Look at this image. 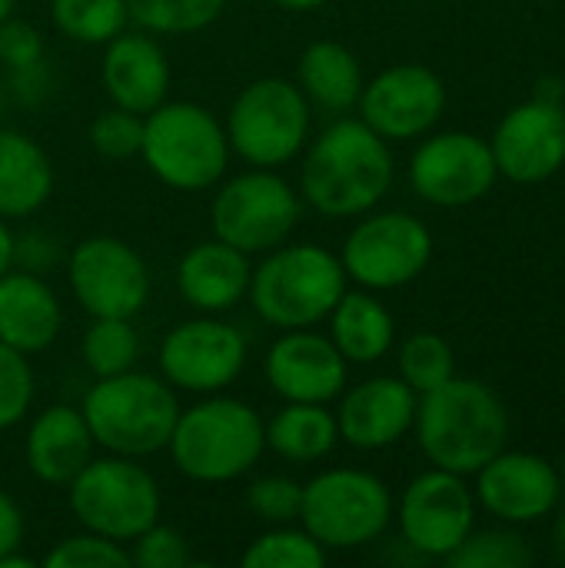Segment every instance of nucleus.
I'll use <instances>...</instances> for the list:
<instances>
[{
    "label": "nucleus",
    "mask_w": 565,
    "mask_h": 568,
    "mask_svg": "<svg viewBox=\"0 0 565 568\" xmlns=\"http://www.w3.org/2000/svg\"><path fill=\"white\" fill-rule=\"evenodd\" d=\"M73 300L90 316L133 320L150 300V270L143 256L117 236L80 240L67 256Z\"/></svg>",
    "instance_id": "ddd939ff"
},
{
    "label": "nucleus",
    "mask_w": 565,
    "mask_h": 568,
    "mask_svg": "<svg viewBox=\"0 0 565 568\" xmlns=\"http://www.w3.org/2000/svg\"><path fill=\"white\" fill-rule=\"evenodd\" d=\"M67 506L80 529L130 546L160 519L163 496L157 479L127 456H93L67 486Z\"/></svg>",
    "instance_id": "6e6552de"
},
{
    "label": "nucleus",
    "mask_w": 565,
    "mask_h": 568,
    "mask_svg": "<svg viewBox=\"0 0 565 568\" xmlns=\"http://www.w3.org/2000/svg\"><path fill=\"white\" fill-rule=\"evenodd\" d=\"M563 496L556 469L529 453L493 456L480 469V499L483 506L506 523H533L546 516Z\"/></svg>",
    "instance_id": "412c9836"
},
{
    "label": "nucleus",
    "mask_w": 565,
    "mask_h": 568,
    "mask_svg": "<svg viewBox=\"0 0 565 568\" xmlns=\"http://www.w3.org/2000/svg\"><path fill=\"white\" fill-rule=\"evenodd\" d=\"M263 373L283 403H333L346 389L350 363L330 336L306 329H283L266 349Z\"/></svg>",
    "instance_id": "f3484780"
},
{
    "label": "nucleus",
    "mask_w": 565,
    "mask_h": 568,
    "mask_svg": "<svg viewBox=\"0 0 565 568\" xmlns=\"http://www.w3.org/2000/svg\"><path fill=\"white\" fill-rule=\"evenodd\" d=\"M43 63V37L33 23L27 20H17V17H7L0 23V67L7 73H17V70H30Z\"/></svg>",
    "instance_id": "ea45409f"
},
{
    "label": "nucleus",
    "mask_w": 565,
    "mask_h": 568,
    "mask_svg": "<svg viewBox=\"0 0 565 568\" xmlns=\"http://www.w3.org/2000/svg\"><path fill=\"white\" fill-rule=\"evenodd\" d=\"M303 196L276 170L250 166L236 176H223L210 203L213 236L236 246L246 256H263L286 243L300 223Z\"/></svg>",
    "instance_id": "1a4fd4ad"
},
{
    "label": "nucleus",
    "mask_w": 565,
    "mask_h": 568,
    "mask_svg": "<svg viewBox=\"0 0 565 568\" xmlns=\"http://www.w3.org/2000/svg\"><path fill=\"white\" fill-rule=\"evenodd\" d=\"M230 140L213 110L190 100H163L143 116L140 160L170 190H213L230 166Z\"/></svg>",
    "instance_id": "423d86ee"
},
{
    "label": "nucleus",
    "mask_w": 565,
    "mask_h": 568,
    "mask_svg": "<svg viewBox=\"0 0 565 568\" xmlns=\"http://www.w3.org/2000/svg\"><path fill=\"white\" fill-rule=\"evenodd\" d=\"M226 0H127L130 23L153 37H186L206 30L223 13Z\"/></svg>",
    "instance_id": "7c9ffc66"
},
{
    "label": "nucleus",
    "mask_w": 565,
    "mask_h": 568,
    "mask_svg": "<svg viewBox=\"0 0 565 568\" xmlns=\"http://www.w3.org/2000/svg\"><path fill=\"white\" fill-rule=\"evenodd\" d=\"M246 506L250 513L266 523V526H290L300 523V506H303V483L293 476H260L246 486Z\"/></svg>",
    "instance_id": "c9c22d12"
},
{
    "label": "nucleus",
    "mask_w": 565,
    "mask_h": 568,
    "mask_svg": "<svg viewBox=\"0 0 565 568\" xmlns=\"http://www.w3.org/2000/svg\"><path fill=\"white\" fill-rule=\"evenodd\" d=\"M416 419V393L393 376L363 379L340 393L336 426L340 439L353 449H386L406 436Z\"/></svg>",
    "instance_id": "aec40b11"
},
{
    "label": "nucleus",
    "mask_w": 565,
    "mask_h": 568,
    "mask_svg": "<svg viewBox=\"0 0 565 568\" xmlns=\"http://www.w3.org/2000/svg\"><path fill=\"white\" fill-rule=\"evenodd\" d=\"M563 493H565V463H563Z\"/></svg>",
    "instance_id": "09e8293b"
},
{
    "label": "nucleus",
    "mask_w": 565,
    "mask_h": 568,
    "mask_svg": "<svg viewBox=\"0 0 565 568\" xmlns=\"http://www.w3.org/2000/svg\"><path fill=\"white\" fill-rule=\"evenodd\" d=\"M246 568H323L326 549L296 523L270 526L263 536L250 542L240 559Z\"/></svg>",
    "instance_id": "2f4dec72"
},
{
    "label": "nucleus",
    "mask_w": 565,
    "mask_h": 568,
    "mask_svg": "<svg viewBox=\"0 0 565 568\" xmlns=\"http://www.w3.org/2000/svg\"><path fill=\"white\" fill-rule=\"evenodd\" d=\"M53 263H57V243L53 240H47L40 233L20 236V240L13 236V266L43 276Z\"/></svg>",
    "instance_id": "a19ab883"
},
{
    "label": "nucleus",
    "mask_w": 565,
    "mask_h": 568,
    "mask_svg": "<svg viewBox=\"0 0 565 568\" xmlns=\"http://www.w3.org/2000/svg\"><path fill=\"white\" fill-rule=\"evenodd\" d=\"M13 10H17V0H0V23H3L7 17H13Z\"/></svg>",
    "instance_id": "de8ad7c7"
},
{
    "label": "nucleus",
    "mask_w": 565,
    "mask_h": 568,
    "mask_svg": "<svg viewBox=\"0 0 565 568\" xmlns=\"http://www.w3.org/2000/svg\"><path fill=\"white\" fill-rule=\"evenodd\" d=\"M167 453L190 483L223 486L246 476L263 459L266 419L250 403L213 393L180 409Z\"/></svg>",
    "instance_id": "7ed1b4c3"
},
{
    "label": "nucleus",
    "mask_w": 565,
    "mask_h": 568,
    "mask_svg": "<svg viewBox=\"0 0 565 568\" xmlns=\"http://www.w3.org/2000/svg\"><path fill=\"white\" fill-rule=\"evenodd\" d=\"M63 326V306L53 286L30 270L10 266L0 276V343L23 356L50 349Z\"/></svg>",
    "instance_id": "5701e85b"
},
{
    "label": "nucleus",
    "mask_w": 565,
    "mask_h": 568,
    "mask_svg": "<svg viewBox=\"0 0 565 568\" xmlns=\"http://www.w3.org/2000/svg\"><path fill=\"white\" fill-rule=\"evenodd\" d=\"M446 562L453 568H526L533 566V549L513 532H480L466 536Z\"/></svg>",
    "instance_id": "72a5a7b5"
},
{
    "label": "nucleus",
    "mask_w": 565,
    "mask_h": 568,
    "mask_svg": "<svg viewBox=\"0 0 565 568\" xmlns=\"http://www.w3.org/2000/svg\"><path fill=\"white\" fill-rule=\"evenodd\" d=\"M80 413L103 453L147 459L167 449L180 416V399L163 376L127 369L97 379L87 389Z\"/></svg>",
    "instance_id": "39448f33"
},
{
    "label": "nucleus",
    "mask_w": 565,
    "mask_h": 568,
    "mask_svg": "<svg viewBox=\"0 0 565 568\" xmlns=\"http://www.w3.org/2000/svg\"><path fill=\"white\" fill-rule=\"evenodd\" d=\"M416 439L436 469L470 476L503 453L509 419L493 389L476 379H446L416 403Z\"/></svg>",
    "instance_id": "f03ea898"
},
{
    "label": "nucleus",
    "mask_w": 565,
    "mask_h": 568,
    "mask_svg": "<svg viewBox=\"0 0 565 568\" xmlns=\"http://www.w3.org/2000/svg\"><path fill=\"white\" fill-rule=\"evenodd\" d=\"M250 256L223 240H203L186 250L176 263V290L196 313H230L250 293Z\"/></svg>",
    "instance_id": "4be33fe9"
},
{
    "label": "nucleus",
    "mask_w": 565,
    "mask_h": 568,
    "mask_svg": "<svg viewBox=\"0 0 565 568\" xmlns=\"http://www.w3.org/2000/svg\"><path fill=\"white\" fill-rule=\"evenodd\" d=\"M300 156V196L330 220L370 213L393 183L390 143L363 120L330 123Z\"/></svg>",
    "instance_id": "f257e3e1"
},
{
    "label": "nucleus",
    "mask_w": 565,
    "mask_h": 568,
    "mask_svg": "<svg viewBox=\"0 0 565 568\" xmlns=\"http://www.w3.org/2000/svg\"><path fill=\"white\" fill-rule=\"evenodd\" d=\"M350 290V276L336 253L316 243H280L263 253L250 276V306L273 329L320 326L340 296Z\"/></svg>",
    "instance_id": "20e7f679"
},
{
    "label": "nucleus",
    "mask_w": 565,
    "mask_h": 568,
    "mask_svg": "<svg viewBox=\"0 0 565 568\" xmlns=\"http://www.w3.org/2000/svg\"><path fill=\"white\" fill-rule=\"evenodd\" d=\"M330 339L346 363L370 366L383 359L393 346V316L373 296V290H346L330 310Z\"/></svg>",
    "instance_id": "bb28decb"
},
{
    "label": "nucleus",
    "mask_w": 565,
    "mask_h": 568,
    "mask_svg": "<svg viewBox=\"0 0 565 568\" xmlns=\"http://www.w3.org/2000/svg\"><path fill=\"white\" fill-rule=\"evenodd\" d=\"M453 349L436 333H416L400 349V379L420 396L453 379Z\"/></svg>",
    "instance_id": "473e14b6"
},
{
    "label": "nucleus",
    "mask_w": 565,
    "mask_h": 568,
    "mask_svg": "<svg viewBox=\"0 0 565 568\" xmlns=\"http://www.w3.org/2000/svg\"><path fill=\"white\" fill-rule=\"evenodd\" d=\"M276 7L283 10H296V13H310V10H320L326 0H273Z\"/></svg>",
    "instance_id": "c03bdc74"
},
{
    "label": "nucleus",
    "mask_w": 565,
    "mask_h": 568,
    "mask_svg": "<svg viewBox=\"0 0 565 568\" xmlns=\"http://www.w3.org/2000/svg\"><path fill=\"white\" fill-rule=\"evenodd\" d=\"M93 436L80 409L73 406H47L30 419L27 443H23V459L33 479L43 486L67 489L73 476L93 459Z\"/></svg>",
    "instance_id": "b1692460"
},
{
    "label": "nucleus",
    "mask_w": 565,
    "mask_h": 568,
    "mask_svg": "<svg viewBox=\"0 0 565 568\" xmlns=\"http://www.w3.org/2000/svg\"><path fill=\"white\" fill-rule=\"evenodd\" d=\"M80 356H83V366L93 373V379L137 369L140 336L133 329V320L90 316V326L83 329V339H80Z\"/></svg>",
    "instance_id": "c85d7f7f"
},
{
    "label": "nucleus",
    "mask_w": 565,
    "mask_h": 568,
    "mask_svg": "<svg viewBox=\"0 0 565 568\" xmlns=\"http://www.w3.org/2000/svg\"><path fill=\"white\" fill-rule=\"evenodd\" d=\"M356 106L360 120L383 140H413L436 126L446 106V90L433 70L420 63H396L363 83Z\"/></svg>",
    "instance_id": "4468645a"
},
{
    "label": "nucleus",
    "mask_w": 565,
    "mask_h": 568,
    "mask_svg": "<svg viewBox=\"0 0 565 568\" xmlns=\"http://www.w3.org/2000/svg\"><path fill=\"white\" fill-rule=\"evenodd\" d=\"M53 183L57 173L47 150L33 136L0 126V216H33L53 196Z\"/></svg>",
    "instance_id": "393cba45"
},
{
    "label": "nucleus",
    "mask_w": 565,
    "mask_h": 568,
    "mask_svg": "<svg viewBox=\"0 0 565 568\" xmlns=\"http://www.w3.org/2000/svg\"><path fill=\"white\" fill-rule=\"evenodd\" d=\"M313 106L286 77H260L246 83L226 110L230 153L246 166L280 170L293 163L310 143Z\"/></svg>",
    "instance_id": "0eeeda50"
},
{
    "label": "nucleus",
    "mask_w": 565,
    "mask_h": 568,
    "mask_svg": "<svg viewBox=\"0 0 565 568\" xmlns=\"http://www.w3.org/2000/svg\"><path fill=\"white\" fill-rule=\"evenodd\" d=\"M556 549H559V556L565 559V516L556 523Z\"/></svg>",
    "instance_id": "49530a36"
},
{
    "label": "nucleus",
    "mask_w": 565,
    "mask_h": 568,
    "mask_svg": "<svg viewBox=\"0 0 565 568\" xmlns=\"http://www.w3.org/2000/svg\"><path fill=\"white\" fill-rule=\"evenodd\" d=\"M340 443L336 413L326 403H283L266 423V449L293 466H313L326 459Z\"/></svg>",
    "instance_id": "cd10ccee"
},
{
    "label": "nucleus",
    "mask_w": 565,
    "mask_h": 568,
    "mask_svg": "<svg viewBox=\"0 0 565 568\" xmlns=\"http://www.w3.org/2000/svg\"><path fill=\"white\" fill-rule=\"evenodd\" d=\"M100 83L113 106L147 116L170 100V60L153 33L123 30L103 43Z\"/></svg>",
    "instance_id": "6ab92c4d"
},
{
    "label": "nucleus",
    "mask_w": 565,
    "mask_h": 568,
    "mask_svg": "<svg viewBox=\"0 0 565 568\" xmlns=\"http://www.w3.org/2000/svg\"><path fill=\"white\" fill-rule=\"evenodd\" d=\"M403 542L430 559H446L473 529V496L456 473L416 476L400 503Z\"/></svg>",
    "instance_id": "dca6fc26"
},
{
    "label": "nucleus",
    "mask_w": 565,
    "mask_h": 568,
    "mask_svg": "<svg viewBox=\"0 0 565 568\" xmlns=\"http://www.w3.org/2000/svg\"><path fill=\"white\" fill-rule=\"evenodd\" d=\"M243 366H246L243 333L210 313L176 323L160 346L163 379L173 389L193 396L226 393L240 379Z\"/></svg>",
    "instance_id": "f8f14e48"
},
{
    "label": "nucleus",
    "mask_w": 565,
    "mask_h": 568,
    "mask_svg": "<svg viewBox=\"0 0 565 568\" xmlns=\"http://www.w3.org/2000/svg\"><path fill=\"white\" fill-rule=\"evenodd\" d=\"M7 103H10V87H7V80L0 77V120H3V113H7Z\"/></svg>",
    "instance_id": "a18cd8bd"
},
{
    "label": "nucleus",
    "mask_w": 565,
    "mask_h": 568,
    "mask_svg": "<svg viewBox=\"0 0 565 568\" xmlns=\"http://www.w3.org/2000/svg\"><path fill=\"white\" fill-rule=\"evenodd\" d=\"M90 146L103 160H130L140 156L143 143V116L123 106H107L90 123Z\"/></svg>",
    "instance_id": "4c0bfd02"
},
{
    "label": "nucleus",
    "mask_w": 565,
    "mask_h": 568,
    "mask_svg": "<svg viewBox=\"0 0 565 568\" xmlns=\"http://www.w3.org/2000/svg\"><path fill=\"white\" fill-rule=\"evenodd\" d=\"M296 87L326 113H346L363 93V67L356 53L336 40H313L296 63Z\"/></svg>",
    "instance_id": "a878e982"
},
{
    "label": "nucleus",
    "mask_w": 565,
    "mask_h": 568,
    "mask_svg": "<svg viewBox=\"0 0 565 568\" xmlns=\"http://www.w3.org/2000/svg\"><path fill=\"white\" fill-rule=\"evenodd\" d=\"M433 256L430 230L410 213H376L356 223L343 243L340 263L363 290H400L413 283Z\"/></svg>",
    "instance_id": "9b49d317"
},
{
    "label": "nucleus",
    "mask_w": 565,
    "mask_h": 568,
    "mask_svg": "<svg viewBox=\"0 0 565 568\" xmlns=\"http://www.w3.org/2000/svg\"><path fill=\"white\" fill-rule=\"evenodd\" d=\"M23 536H27L23 513H20L17 499L0 489V559L10 556V552H20Z\"/></svg>",
    "instance_id": "79ce46f5"
},
{
    "label": "nucleus",
    "mask_w": 565,
    "mask_h": 568,
    "mask_svg": "<svg viewBox=\"0 0 565 568\" xmlns=\"http://www.w3.org/2000/svg\"><path fill=\"white\" fill-rule=\"evenodd\" d=\"M493 146L473 133H440L426 140L410 160V180L426 203L466 206L496 183Z\"/></svg>",
    "instance_id": "2eb2a0df"
},
{
    "label": "nucleus",
    "mask_w": 565,
    "mask_h": 568,
    "mask_svg": "<svg viewBox=\"0 0 565 568\" xmlns=\"http://www.w3.org/2000/svg\"><path fill=\"white\" fill-rule=\"evenodd\" d=\"M33 393H37V383H33L30 356L0 343V433L27 419L33 406Z\"/></svg>",
    "instance_id": "e433bc0d"
},
{
    "label": "nucleus",
    "mask_w": 565,
    "mask_h": 568,
    "mask_svg": "<svg viewBox=\"0 0 565 568\" xmlns=\"http://www.w3.org/2000/svg\"><path fill=\"white\" fill-rule=\"evenodd\" d=\"M393 519V496L383 479L363 469H323L303 483L300 526L330 552L376 542Z\"/></svg>",
    "instance_id": "9d476101"
},
{
    "label": "nucleus",
    "mask_w": 565,
    "mask_h": 568,
    "mask_svg": "<svg viewBox=\"0 0 565 568\" xmlns=\"http://www.w3.org/2000/svg\"><path fill=\"white\" fill-rule=\"evenodd\" d=\"M130 562L137 568H186L193 566V552L183 532L163 526L160 519L147 526L130 546Z\"/></svg>",
    "instance_id": "58836bf2"
},
{
    "label": "nucleus",
    "mask_w": 565,
    "mask_h": 568,
    "mask_svg": "<svg viewBox=\"0 0 565 568\" xmlns=\"http://www.w3.org/2000/svg\"><path fill=\"white\" fill-rule=\"evenodd\" d=\"M43 568H130V549L97 532H77L57 542L43 559Z\"/></svg>",
    "instance_id": "f704fd0d"
},
{
    "label": "nucleus",
    "mask_w": 565,
    "mask_h": 568,
    "mask_svg": "<svg viewBox=\"0 0 565 568\" xmlns=\"http://www.w3.org/2000/svg\"><path fill=\"white\" fill-rule=\"evenodd\" d=\"M496 170L516 183L549 180L565 163V110L559 100H533L503 116L490 143Z\"/></svg>",
    "instance_id": "a211bd4d"
},
{
    "label": "nucleus",
    "mask_w": 565,
    "mask_h": 568,
    "mask_svg": "<svg viewBox=\"0 0 565 568\" xmlns=\"http://www.w3.org/2000/svg\"><path fill=\"white\" fill-rule=\"evenodd\" d=\"M53 27L87 47H103L130 27L127 0H50Z\"/></svg>",
    "instance_id": "c756f323"
},
{
    "label": "nucleus",
    "mask_w": 565,
    "mask_h": 568,
    "mask_svg": "<svg viewBox=\"0 0 565 568\" xmlns=\"http://www.w3.org/2000/svg\"><path fill=\"white\" fill-rule=\"evenodd\" d=\"M13 266V233L7 226V220L0 216V276Z\"/></svg>",
    "instance_id": "37998d69"
}]
</instances>
